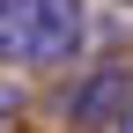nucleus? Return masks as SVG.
<instances>
[{"mask_svg":"<svg viewBox=\"0 0 133 133\" xmlns=\"http://www.w3.org/2000/svg\"><path fill=\"white\" fill-rule=\"evenodd\" d=\"M81 37H89L81 0H30V44H22L30 66H66L81 52Z\"/></svg>","mask_w":133,"mask_h":133,"instance_id":"f257e3e1","label":"nucleus"},{"mask_svg":"<svg viewBox=\"0 0 133 133\" xmlns=\"http://www.w3.org/2000/svg\"><path fill=\"white\" fill-rule=\"evenodd\" d=\"M74 126H133V74L126 66H96L74 96H66Z\"/></svg>","mask_w":133,"mask_h":133,"instance_id":"f03ea898","label":"nucleus"},{"mask_svg":"<svg viewBox=\"0 0 133 133\" xmlns=\"http://www.w3.org/2000/svg\"><path fill=\"white\" fill-rule=\"evenodd\" d=\"M30 44V0H0V59H22Z\"/></svg>","mask_w":133,"mask_h":133,"instance_id":"7ed1b4c3","label":"nucleus"},{"mask_svg":"<svg viewBox=\"0 0 133 133\" xmlns=\"http://www.w3.org/2000/svg\"><path fill=\"white\" fill-rule=\"evenodd\" d=\"M15 111H22V96H15L8 81H0V118H15Z\"/></svg>","mask_w":133,"mask_h":133,"instance_id":"20e7f679","label":"nucleus"}]
</instances>
